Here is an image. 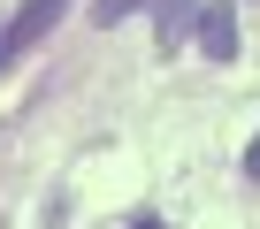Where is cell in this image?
Here are the masks:
<instances>
[{"label": "cell", "mask_w": 260, "mask_h": 229, "mask_svg": "<svg viewBox=\"0 0 260 229\" xmlns=\"http://www.w3.org/2000/svg\"><path fill=\"white\" fill-rule=\"evenodd\" d=\"M61 8H69V0H23V8L8 16V31H0V69H8V61H23L54 23H61Z\"/></svg>", "instance_id": "cell-1"}, {"label": "cell", "mask_w": 260, "mask_h": 229, "mask_svg": "<svg viewBox=\"0 0 260 229\" xmlns=\"http://www.w3.org/2000/svg\"><path fill=\"white\" fill-rule=\"evenodd\" d=\"M191 39L207 46V61H237V0H199Z\"/></svg>", "instance_id": "cell-2"}, {"label": "cell", "mask_w": 260, "mask_h": 229, "mask_svg": "<svg viewBox=\"0 0 260 229\" xmlns=\"http://www.w3.org/2000/svg\"><path fill=\"white\" fill-rule=\"evenodd\" d=\"M191 23H199V0H161V16H153V39H161V54H176V46L191 39Z\"/></svg>", "instance_id": "cell-3"}, {"label": "cell", "mask_w": 260, "mask_h": 229, "mask_svg": "<svg viewBox=\"0 0 260 229\" xmlns=\"http://www.w3.org/2000/svg\"><path fill=\"white\" fill-rule=\"evenodd\" d=\"M130 8H146V0H100V8H92V23H100V31H115Z\"/></svg>", "instance_id": "cell-4"}, {"label": "cell", "mask_w": 260, "mask_h": 229, "mask_svg": "<svg viewBox=\"0 0 260 229\" xmlns=\"http://www.w3.org/2000/svg\"><path fill=\"white\" fill-rule=\"evenodd\" d=\"M245 176H252V183H260V138H252V145H245Z\"/></svg>", "instance_id": "cell-5"}, {"label": "cell", "mask_w": 260, "mask_h": 229, "mask_svg": "<svg viewBox=\"0 0 260 229\" xmlns=\"http://www.w3.org/2000/svg\"><path fill=\"white\" fill-rule=\"evenodd\" d=\"M130 229H169V221H161V214H138V221H130Z\"/></svg>", "instance_id": "cell-6"}]
</instances>
